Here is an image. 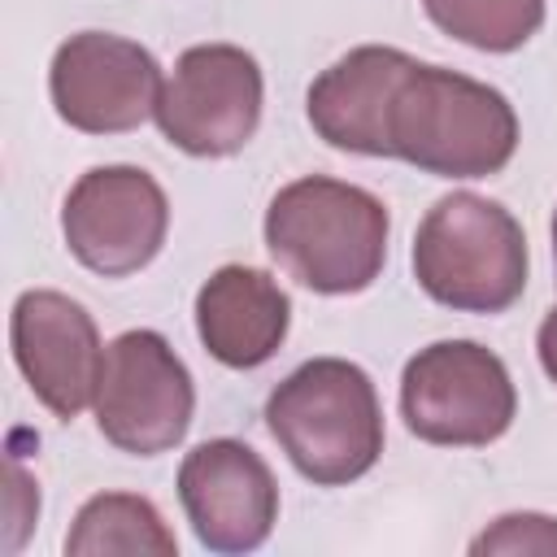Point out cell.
<instances>
[{
    "instance_id": "17",
    "label": "cell",
    "mask_w": 557,
    "mask_h": 557,
    "mask_svg": "<svg viewBox=\"0 0 557 557\" xmlns=\"http://www.w3.org/2000/svg\"><path fill=\"white\" fill-rule=\"evenodd\" d=\"M4 483H9V522H13V531H9V548H17L22 544V535H26V527L35 522V513H39V492L30 487V479L9 461V470H4Z\"/></svg>"
},
{
    "instance_id": "12",
    "label": "cell",
    "mask_w": 557,
    "mask_h": 557,
    "mask_svg": "<svg viewBox=\"0 0 557 557\" xmlns=\"http://www.w3.org/2000/svg\"><path fill=\"white\" fill-rule=\"evenodd\" d=\"M413 70V57L383 44H361L344 52L331 70H322L305 96L309 126L339 152L392 157L387 148V113L400 78Z\"/></svg>"
},
{
    "instance_id": "18",
    "label": "cell",
    "mask_w": 557,
    "mask_h": 557,
    "mask_svg": "<svg viewBox=\"0 0 557 557\" xmlns=\"http://www.w3.org/2000/svg\"><path fill=\"white\" fill-rule=\"evenodd\" d=\"M535 348H540V366H544V374L557 383V305L544 313L540 335H535Z\"/></svg>"
},
{
    "instance_id": "5",
    "label": "cell",
    "mask_w": 557,
    "mask_h": 557,
    "mask_svg": "<svg viewBox=\"0 0 557 557\" xmlns=\"http://www.w3.org/2000/svg\"><path fill=\"white\" fill-rule=\"evenodd\" d=\"M518 392L505 361L474 339L418 348L400 374L405 426L440 448H483L513 426Z\"/></svg>"
},
{
    "instance_id": "16",
    "label": "cell",
    "mask_w": 557,
    "mask_h": 557,
    "mask_svg": "<svg viewBox=\"0 0 557 557\" xmlns=\"http://www.w3.org/2000/svg\"><path fill=\"white\" fill-rule=\"evenodd\" d=\"M470 553H557V518L505 513L470 544Z\"/></svg>"
},
{
    "instance_id": "15",
    "label": "cell",
    "mask_w": 557,
    "mask_h": 557,
    "mask_svg": "<svg viewBox=\"0 0 557 557\" xmlns=\"http://www.w3.org/2000/svg\"><path fill=\"white\" fill-rule=\"evenodd\" d=\"M426 17L479 52H513L544 26V0H422Z\"/></svg>"
},
{
    "instance_id": "19",
    "label": "cell",
    "mask_w": 557,
    "mask_h": 557,
    "mask_svg": "<svg viewBox=\"0 0 557 557\" xmlns=\"http://www.w3.org/2000/svg\"><path fill=\"white\" fill-rule=\"evenodd\" d=\"M553 257H557V209H553Z\"/></svg>"
},
{
    "instance_id": "3",
    "label": "cell",
    "mask_w": 557,
    "mask_h": 557,
    "mask_svg": "<svg viewBox=\"0 0 557 557\" xmlns=\"http://www.w3.org/2000/svg\"><path fill=\"white\" fill-rule=\"evenodd\" d=\"M265 426L318 487H344L383 453V409L370 374L344 357H313L265 400Z\"/></svg>"
},
{
    "instance_id": "4",
    "label": "cell",
    "mask_w": 557,
    "mask_h": 557,
    "mask_svg": "<svg viewBox=\"0 0 557 557\" xmlns=\"http://www.w3.org/2000/svg\"><path fill=\"white\" fill-rule=\"evenodd\" d=\"M413 278L435 305L505 313L527 287V235L505 205L453 191L418 222Z\"/></svg>"
},
{
    "instance_id": "2",
    "label": "cell",
    "mask_w": 557,
    "mask_h": 557,
    "mask_svg": "<svg viewBox=\"0 0 557 557\" xmlns=\"http://www.w3.org/2000/svg\"><path fill=\"white\" fill-rule=\"evenodd\" d=\"M387 148L435 178H487L518 152V113L496 87L413 61L387 113Z\"/></svg>"
},
{
    "instance_id": "6",
    "label": "cell",
    "mask_w": 557,
    "mask_h": 557,
    "mask_svg": "<svg viewBox=\"0 0 557 557\" xmlns=\"http://www.w3.org/2000/svg\"><path fill=\"white\" fill-rule=\"evenodd\" d=\"M91 405L96 426L113 448L131 457H157L187 435L196 383L183 357L165 344V335L122 331L104 348Z\"/></svg>"
},
{
    "instance_id": "14",
    "label": "cell",
    "mask_w": 557,
    "mask_h": 557,
    "mask_svg": "<svg viewBox=\"0 0 557 557\" xmlns=\"http://www.w3.org/2000/svg\"><path fill=\"white\" fill-rule=\"evenodd\" d=\"M70 557H109V553H152V557H174L178 540L165 527L161 509L148 496L135 492H100L91 496L65 535Z\"/></svg>"
},
{
    "instance_id": "8",
    "label": "cell",
    "mask_w": 557,
    "mask_h": 557,
    "mask_svg": "<svg viewBox=\"0 0 557 557\" xmlns=\"http://www.w3.org/2000/svg\"><path fill=\"white\" fill-rule=\"evenodd\" d=\"M170 231V200L161 183L139 165H96L87 170L65 205L61 235L78 265L104 278H126L144 270Z\"/></svg>"
},
{
    "instance_id": "9",
    "label": "cell",
    "mask_w": 557,
    "mask_h": 557,
    "mask_svg": "<svg viewBox=\"0 0 557 557\" xmlns=\"http://www.w3.org/2000/svg\"><path fill=\"white\" fill-rule=\"evenodd\" d=\"M161 65L157 57L109 30H78L52 52L48 91L52 109L65 126L83 135H122L157 117L161 100Z\"/></svg>"
},
{
    "instance_id": "13",
    "label": "cell",
    "mask_w": 557,
    "mask_h": 557,
    "mask_svg": "<svg viewBox=\"0 0 557 557\" xmlns=\"http://www.w3.org/2000/svg\"><path fill=\"white\" fill-rule=\"evenodd\" d=\"M292 326L287 292L257 265H222L196 292V335L231 370L265 366Z\"/></svg>"
},
{
    "instance_id": "11",
    "label": "cell",
    "mask_w": 557,
    "mask_h": 557,
    "mask_svg": "<svg viewBox=\"0 0 557 557\" xmlns=\"http://www.w3.org/2000/svg\"><path fill=\"white\" fill-rule=\"evenodd\" d=\"M9 339L22 379L30 383L39 405H48L61 422L78 418L96 400L104 348L91 313L78 300L52 287L22 292L13 305Z\"/></svg>"
},
{
    "instance_id": "1",
    "label": "cell",
    "mask_w": 557,
    "mask_h": 557,
    "mask_svg": "<svg viewBox=\"0 0 557 557\" xmlns=\"http://www.w3.org/2000/svg\"><path fill=\"white\" fill-rule=\"evenodd\" d=\"M265 248L309 292H366L387 261V205L344 178H296L265 209Z\"/></svg>"
},
{
    "instance_id": "10",
    "label": "cell",
    "mask_w": 557,
    "mask_h": 557,
    "mask_svg": "<svg viewBox=\"0 0 557 557\" xmlns=\"http://www.w3.org/2000/svg\"><path fill=\"white\" fill-rule=\"evenodd\" d=\"M178 505L213 553H252L278 522V483L244 440H205L178 466Z\"/></svg>"
},
{
    "instance_id": "7",
    "label": "cell",
    "mask_w": 557,
    "mask_h": 557,
    "mask_svg": "<svg viewBox=\"0 0 557 557\" xmlns=\"http://www.w3.org/2000/svg\"><path fill=\"white\" fill-rule=\"evenodd\" d=\"M261 65L235 44L187 48L157 100L161 135L187 157H235L261 126Z\"/></svg>"
}]
</instances>
